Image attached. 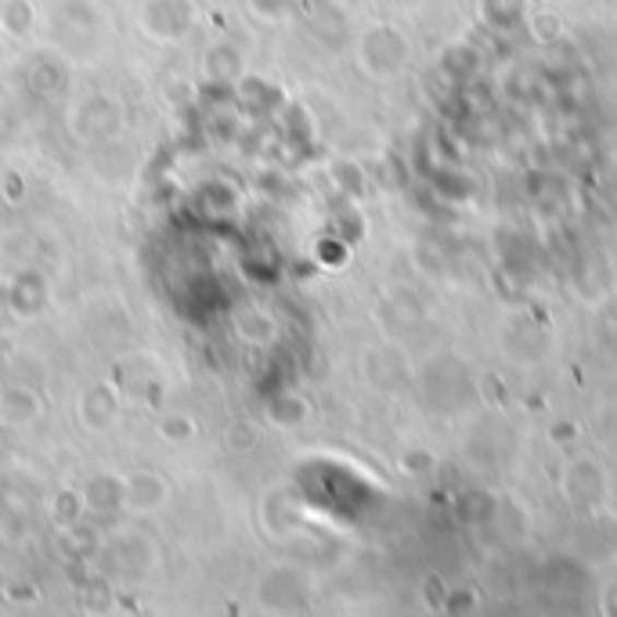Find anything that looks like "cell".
Instances as JSON below:
<instances>
[]
</instances>
